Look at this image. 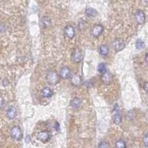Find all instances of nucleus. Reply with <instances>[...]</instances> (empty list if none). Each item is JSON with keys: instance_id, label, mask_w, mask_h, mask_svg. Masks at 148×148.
<instances>
[{"instance_id": "nucleus-2", "label": "nucleus", "mask_w": 148, "mask_h": 148, "mask_svg": "<svg viewBox=\"0 0 148 148\" xmlns=\"http://www.w3.org/2000/svg\"><path fill=\"white\" fill-rule=\"evenodd\" d=\"M10 136L14 140L19 141L22 138V132L20 127L17 126H14L10 130Z\"/></svg>"}, {"instance_id": "nucleus-16", "label": "nucleus", "mask_w": 148, "mask_h": 148, "mask_svg": "<svg viewBox=\"0 0 148 148\" xmlns=\"http://www.w3.org/2000/svg\"><path fill=\"white\" fill-rule=\"evenodd\" d=\"M85 14L86 15L89 17H95L97 16L98 13L96 11V10H95L94 8H88L85 10Z\"/></svg>"}, {"instance_id": "nucleus-6", "label": "nucleus", "mask_w": 148, "mask_h": 148, "mask_svg": "<svg viewBox=\"0 0 148 148\" xmlns=\"http://www.w3.org/2000/svg\"><path fill=\"white\" fill-rule=\"evenodd\" d=\"M37 138L38 139L40 140L42 142H47V141H49L50 138H51V135L46 130H43V131L39 132L38 134H37Z\"/></svg>"}, {"instance_id": "nucleus-1", "label": "nucleus", "mask_w": 148, "mask_h": 148, "mask_svg": "<svg viewBox=\"0 0 148 148\" xmlns=\"http://www.w3.org/2000/svg\"><path fill=\"white\" fill-rule=\"evenodd\" d=\"M46 78H47V81L51 84H53V85H55V84H56L59 82V76L57 74V73L54 71H48L47 73V76H46Z\"/></svg>"}, {"instance_id": "nucleus-5", "label": "nucleus", "mask_w": 148, "mask_h": 148, "mask_svg": "<svg viewBox=\"0 0 148 148\" xmlns=\"http://www.w3.org/2000/svg\"><path fill=\"white\" fill-rule=\"evenodd\" d=\"M104 27L101 25H95L91 29V34L94 37H97L102 34Z\"/></svg>"}, {"instance_id": "nucleus-26", "label": "nucleus", "mask_w": 148, "mask_h": 148, "mask_svg": "<svg viewBox=\"0 0 148 148\" xmlns=\"http://www.w3.org/2000/svg\"><path fill=\"white\" fill-rule=\"evenodd\" d=\"M145 61H146V62L148 64V53H147L146 56H145Z\"/></svg>"}, {"instance_id": "nucleus-20", "label": "nucleus", "mask_w": 148, "mask_h": 148, "mask_svg": "<svg viewBox=\"0 0 148 148\" xmlns=\"http://www.w3.org/2000/svg\"><path fill=\"white\" fill-rule=\"evenodd\" d=\"M98 71L101 73H104V72H106V65L104 63H100L98 66Z\"/></svg>"}, {"instance_id": "nucleus-15", "label": "nucleus", "mask_w": 148, "mask_h": 148, "mask_svg": "<svg viewBox=\"0 0 148 148\" xmlns=\"http://www.w3.org/2000/svg\"><path fill=\"white\" fill-rule=\"evenodd\" d=\"M81 82H82V79H81V76L76 74V75H74L71 77V83H72L73 85H79V84H81Z\"/></svg>"}, {"instance_id": "nucleus-14", "label": "nucleus", "mask_w": 148, "mask_h": 148, "mask_svg": "<svg viewBox=\"0 0 148 148\" xmlns=\"http://www.w3.org/2000/svg\"><path fill=\"white\" fill-rule=\"evenodd\" d=\"M82 104V100L79 98H75L73 100H71V105L72 106V108H73L74 109H78V108H80Z\"/></svg>"}, {"instance_id": "nucleus-3", "label": "nucleus", "mask_w": 148, "mask_h": 148, "mask_svg": "<svg viewBox=\"0 0 148 148\" xmlns=\"http://www.w3.org/2000/svg\"><path fill=\"white\" fill-rule=\"evenodd\" d=\"M113 122L116 125H120L121 121H122V117H121V113H120L118 105H116L113 110Z\"/></svg>"}, {"instance_id": "nucleus-17", "label": "nucleus", "mask_w": 148, "mask_h": 148, "mask_svg": "<svg viewBox=\"0 0 148 148\" xmlns=\"http://www.w3.org/2000/svg\"><path fill=\"white\" fill-rule=\"evenodd\" d=\"M41 24H42V25L44 27H48L51 25V19H50L49 17H43L41 19Z\"/></svg>"}, {"instance_id": "nucleus-22", "label": "nucleus", "mask_w": 148, "mask_h": 148, "mask_svg": "<svg viewBox=\"0 0 148 148\" xmlns=\"http://www.w3.org/2000/svg\"><path fill=\"white\" fill-rule=\"evenodd\" d=\"M110 145L107 141H101L98 148H109Z\"/></svg>"}, {"instance_id": "nucleus-9", "label": "nucleus", "mask_w": 148, "mask_h": 148, "mask_svg": "<svg viewBox=\"0 0 148 148\" xmlns=\"http://www.w3.org/2000/svg\"><path fill=\"white\" fill-rule=\"evenodd\" d=\"M112 75H111L110 73L109 72H104V73H102L101 76V80L102 82V83H104V84H110L112 82Z\"/></svg>"}, {"instance_id": "nucleus-23", "label": "nucleus", "mask_w": 148, "mask_h": 148, "mask_svg": "<svg viewBox=\"0 0 148 148\" xmlns=\"http://www.w3.org/2000/svg\"><path fill=\"white\" fill-rule=\"evenodd\" d=\"M143 142L145 146L148 147V132L145 133V136H144V138H143Z\"/></svg>"}, {"instance_id": "nucleus-18", "label": "nucleus", "mask_w": 148, "mask_h": 148, "mask_svg": "<svg viewBox=\"0 0 148 148\" xmlns=\"http://www.w3.org/2000/svg\"><path fill=\"white\" fill-rule=\"evenodd\" d=\"M99 53L102 56H107L109 53V47L107 45H101L99 47Z\"/></svg>"}, {"instance_id": "nucleus-12", "label": "nucleus", "mask_w": 148, "mask_h": 148, "mask_svg": "<svg viewBox=\"0 0 148 148\" xmlns=\"http://www.w3.org/2000/svg\"><path fill=\"white\" fill-rule=\"evenodd\" d=\"M7 113V116L9 119H13L16 118V110L14 107L10 106L8 108L7 113Z\"/></svg>"}, {"instance_id": "nucleus-11", "label": "nucleus", "mask_w": 148, "mask_h": 148, "mask_svg": "<svg viewBox=\"0 0 148 148\" xmlns=\"http://www.w3.org/2000/svg\"><path fill=\"white\" fill-rule=\"evenodd\" d=\"M82 52L79 49H76L72 54V59L74 62H79L82 59Z\"/></svg>"}, {"instance_id": "nucleus-25", "label": "nucleus", "mask_w": 148, "mask_h": 148, "mask_svg": "<svg viewBox=\"0 0 148 148\" xmlns=\"http://www.w3.org/2000/svg\"><path fill=\"white\" fill-rule=\"evenodd\" d=\"M144 89L148 92V82H146L145 84H144Z\"/></svg>"}, {"instance_id": "nucleus-4", "label": "nucleus", "mask_w": 148, "mask_h": 148, "mask_svg": "<svg viewBox=\"0 0 148 148\" xmlns=\"http://www.w3.org/2000/svg\"><path fill=\"white\" fill-rule=\"evenodd\" d=\"M113 47L114 49V51H116V52L122 51L123 49L125 47V42L122 39H115L113 42Z\"/></svg>"}, {"instance_id": "nucleus-24", "label": "nucleus", "mask_w": 148, "mask_h": 148, "mask_svg": "<svg viewBox=\"0 0 148 148\" xmlns=\"http://www.w3.org/2000/svg\"><path fill=\"white\" fill-rule=\"evenodd\" d=\"M5 100H4L2 97H0V110L2 109V108L5 107Z\"/></svg>"}, {"instance_id": "nucleus-21", "label": "nucleus", "mask_w": 148, "mask_h": 148, "mask_svg": "<svg viewBox=\"0 0 148 148\" xmlns=\"http://www.w3.org/2000/svg\"><path fill=\"white\" fill-rule=\"evenodd\" d=\"M136 47L137 49H142L145 47V42L143 41H141V39H138L136 41Z\"/></svg>"}, {"instance_id": "nucleus-10", "label": "nucleus", "mask_w": 148, "mask_h": 148, "mask_svg": "<svg viewBox=\"0 0 148 148\" xmlns=\"http://www.w3.org/2000/svg\"><path fill=\"white\" fill-rule=\"evenodd\" d=\"M59 74H60V76L62 78V79H69V78H71V71L67 67H64L61 69Z\"/></svg>"}, {"instance_id": "nucleus-8", "label": "nucleus", "mask_w": 148, "mask_h": 148, "mask_svg": "<svg viewBox=\"0 0 148 148\" xmlns=\"http://www.w3.org/2000/svg\"><path fill=\"white\" fill-rule=\"evenodd\" d=\"M64 34L70 39H73L76 35V30L72 25H67L64 28Z\"/></svg>"}, {"instance_id": "nucleus-19", "label": "nucleus", "mask_w": 148, "mask_h": 148, "mask_svg": "<svg viewBox=\"0 0 148 148\" xmlns=\"http://www.w3.org/2000/svg\"><path fill=\"white\" fill-rule=\"evenodd\" d=\"M116 148H126V143L125 141L122 139H119L116 141Z\"/></svg>"}, {"instance_id": "nucleus-7", "label": "nucleus", "mask_w": 148, "mask_h": 148, "mask_svg": "<svg viewBox=\"0 0 148 148\" xmlns=\"http://www.w3.org/2000/svg\"><path fill=\"white\" fill-rule=\"evenodd\" d=\"M135 18H136V21L138 24L141 25L145 23L146 17H145V13L142 10H137L135 14Z\"/></svg>"}, {"instance_id": "nucleus-13", "label": "nucleus", "mask_w": 148, "mask_h": 148, "mask_svg": "<svg viewBox=\"0 0 148 148\" xmlns=\"http://www.w3.org/2000/svg\"><path fill=\"white\" fill-rule=\"evenodd\" d=\"M42 96L45 98H50L53 96V91L48 87L43 88L42 90Z\"/></svg>"}]
</instances>
